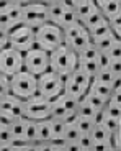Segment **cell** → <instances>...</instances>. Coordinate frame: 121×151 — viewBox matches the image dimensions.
Returning <instances> with one entry per match:
<instances>
[{
    "label": "cell",
    "mask_w": 121,
    "mask_h": 151,
    "mask_svg": "<svg viewBox=\"0 0 121 151\" xmlns=\"http://www.w3.org/2000/svg\"><path fill=\"white\" fill-rule=\"evenodd\" d=\"M103 20H105V17H103V13L102 12H100V8H97V10L95 12H92L90 15L88 17H85V18L82 20V25L85 28H87V30H90V28H93L95 25H98L100 22H103Z\"/></svg>",
    "instance_id": "cell-25"
},
{
    "label": "cell",
    "mask_w": 121,
    "mask_h": 151,
    "mask_svg": "<svg viewBox=\"0 0 121 151\" xmlns=\"http://www.w3.org/2000/svg\"><path fill=\"white\" fill-rule=\"evenodd\" d=\"M23 69L34 76L43 74L49 69V53L34 46L23 53Z\"/></svg>",
    "instance_id": "cell-8"
},
{
    "label": "cell",
    "mask_w": 121,
    "mask_h": 151,
    "mask_svg": "<svg viewBox=\"0 0 121 151\" xmlns=\"http://www.w3.org/2000/svg\"><path fill=\"white\" fill-rule=\"evenodd\" d=\"M116 86V84H115ZM111 84H105V82H100V81H95L92 79L90 81V86H88V92H92V94L98 95L100 99H103V100H108L111 95V92H113V87Z\"/></svg>",
    "instance_id": "cell-16"
},
{
    "label": "cell",
    "mask_w": 121,
    "mask_h": 151,
    "mask_svg": "<svg viewBox=\"0 0 121 151\" xmlns=\"http://www.w3.org/2000/svg\"><path fill=\"white\" fill-rule=\"evenodd\" d=\"M106 53H108L110 58H121V43H120V40H116V41L113 43V46H111Z\"/></svg>",
    "instance_id": "cell-37"
},
{
    "label": "cell",
    "mask_w": 121,
    "mask_h": 151,
    "mask_svg": "<svg viewBox=\"0 0 121 151\" xmlns=\"http://www.w3.org/2000/svg\"><path fill=\"white\" fill-rule=\"evenodd\" d=\"M48 22V5L43 2H30L21 5V23L36 30Z\"/></svg>",
    "instance_id": "cell-10"
},
{
    "label": "cell",
    "mask_w": 121,
    "mask_h": 151,
    "mask_svg": "<svg viewBox=\"0 0 121 151\" xmlns=\"http://www.w3.org/2000/svg\"><path fill=\"white\" fill-rule=\"evenodd\" d=\"M48 22H53L57 27L65 28L72 23L79 22V18H77L74 10H67V8L60 7V4H49L48 5Z\"/></svg>",
    "instance_id": "cell-13"
},
{
    "label": "cell",
    "mask_w": 121,
    "mask_h": 151,
    "mask_svg": "<svg viewBox=\"0 0 121 151\" xmlns=\"http://www.w3.org/2000/svg\"><path fill=\"white\" fill-rule=\"evenodd\" d=\"M92 145H93V141H92L90 135H88V133H80L79 140L75 141V150H79V151H92Z\"/></svg>",
    "instance_id": "cell-27"
},
{
    "label": "cell",
    "mask_w": 121,
    "mask_h": 151,
    "mask_svg": "<svg viewBox=\"0 0 121 151\" xmlns=\"http://www.w3.org/2000/svg\"><path fill=\"white\" fill-rule=\"evenodd\" d=\"M75 112H77V115H79V117H85V118H92V120H93V117H95V113H97V110H95L93 107L90 105V104L85 102L83 99H80L79 104H77Z\"/></svg>",
    "instance_id": "cell-26"
},
{
    "label": "cell",
    "mask_w": 121,
    "mask_h": 151,
    "mask_svg": "<svg viewBox=\"0 0 121 151\" xmlns=\"http://www.w3.org/2000/svg\"><path fill=\"white\" fill-rule=\"evenodd\" d=\"M46 4L49 5V4H59V0H46Z\"/></svg>",
    "instance_id": "cell-44"
},
{
    "label": "cell",
    "mask_w": 121,
    "mask_h": 151,
    "mask_svg": "<svg viewBox=\"0 0 121 151\" xmlns=\"http://www.w3.org/2000/svg\"><path fill=\"white\" fill-rule=\"evenodd\" d=\"M34 2H43V4H46V0H34Z\"/></svg>",
    "instance_id": "cell-48"
},
{
    "label": "cell",
    "mask_w": 121,
    "mask_h": 151,
    "mask_svg": "<svg viewBox=\"0 0 121 151\" xmlns=\"http://www.w3.org/2000/svg\"><path fill=\"white\" fill-rule=\"evenodd\" d=\"M92 77L88 74H85L83 71H80L79 68H75L74 71H70L67 76H64V94H67L69 97L80 100L83 97V94L88 91Z\"/></svg>",
    "instance_id": "cell-6"
},
{
    "label": "cell",
    "mask_w": 121,
    "mask_h": 151,
    "mask_svg": "<svg viewBox=\"0 0 121 151\" xmlns=\"http://www.w3.org/2000/svg\"><path fill=\"white\" fill-rule=\"evenodd\" d=\"M74 123H75V127L79 128L80 133H90V130H92L95 122L92 120V118H85V117H79V115H77Z\"/></svg>",
    "instance_id": "cell-29"
},
{
    "label": "cell",
    "mask_w": 121,
    "mask_h": 151,
    "mask_svg": "<svg viewBox=\"0 0 121 151\" xmlns=\"http://www.w3.org/2000/svg\"><path fill=\"white\" fill-rule=\"evenodd\" d=\"M108 23H110L111 31H113V33L120 38V35H121V15L113 17V18H108Z\"/></svg>",
    "instance_id": "cell-35"
},
{
    "label": "cell",
    "mask_w": 121,
    "mask_h": 151,
    "mask_svg": "<svg viewBox=\"0 0 121 151\" xmlns=\"http://www.w3.org/2000/svg\"><path fill=\"white\" fill-rule=\"evenodd\" d=\"M15 120V118H11L10 115H7V113L0 112V127H10V123Z\"/></svg>",
    "instance_id": "cell-40"
},
{
    "label": "cell",
    "mask_w": 121,
    "mask_h": 151,
    "mask_svg": "<svg viewBox=\"0 0 121 151\" xmlns=\"http://www.w3.org/2000/svg\"><path fill=\"white\" fill-rule=\"evenodd\" d=\"M5 46H8V30L0 27V49H4Z\"/></svg>",
    "instance_id": "cell-39"
},
{
    "label": "cell",
    "mask_w": 121,
    "mask_h": 151,
    "mask_svg": "<svg viewBox=\"0 0 121 151\" xmlns=\"http://www.w3.org/2000/svg\"><path fill=\"white\" fill-rule=\"evenodd\" d=\"M60 7L67 8V10H74L75 8V0H59Z\"/></svg>",
    "instance_id": "cell-41"
},
{
    "label": "cell",
    "mask_w": 121,
    "mask_h": 151,
    "mask_svg": "<svg viewBox=\"0 0 121 151\" xmlns=\"http://www.w3.org/2000/svg\"><path fill=\"white\" fill-rule=\"evenodd\" d=\"M93 2L97 4V7H98V8H102L103 5H105L106 2H110V0H93Z\"/></svg>",
    "instance_id": "cell-43"
},
{
    "label": "cell",
    "mask_w": 121,
    "mask_h": 151,
    "mask_svg": "<svg viewBox=\"0 0 121 151\" xmlns=\"http://www.w3.org/2000/svg\"><path fill=\"white\" fill-rule=\"evenodd\" d=\"M111 58L108 56V53H100L97 54V66H98V69H105L108 68V64H110Z\"/></svg>",
    "instance_id": "cell-36"
},
{
    "label": "cell",
    "mask_w": 121,
    "mask_h": 151,
    "mask_svg": "<svg viewBox=\"0 0 121 151\" xmlns=\"http://www.w3.org/2000/svg\"><path fill=\"white\" fill-rule=\"evenodd\" d=\"M11 138H13V136H11L8 127H0V146H2V150H7V146L11 141Z\"/></svg>",
    "instance_id": "cell-32"
},
{
    "label": "cell",
    "mask_w": 121,
    "mask_h": 151,
    "mask_svg": "<svg viewBox=\"0 0 121 151\" xmlns=\"http://www.w3.org/2000/svg\"><path fill=\"white\" fill-rule=\"evenodd\" d=\"M62 38H64V45L70 48L74 53H80L88 45H92L88 30L80 22H75L69 27L62 28Z\"/></svg>",
    "instance_id": "cell-4"
},
{
    "label": "cell",
    "mask_w": 121,
    "mask_h": 151,
    "mask_svg": "<svg viewBox=\"0 0 121 151\" xmlns=\"http://www.w3.org/2000/svg\"><path fill=\"white\" fill-rule=\"evenodd\" d=\"M8 46L20 53H25L28 49L34 48V30L26 25H16L8 31Z\"/></svg>",
    "instance_id": "cell-9"
},
{
    "label": "cell",
    "mask_w": 121,
    "mask_h": 151,
    "mask_svg": "<svg viewBox=\"0 0 121 151\" xmlns=\"http://www.w3.org/2000/svg\"><path fill=\"white\" fill-rule=\"evenodd\" d=\"M21 23V4H11L7 10L0 12V27L10 31Z\"/></svg>",
    "instance_id": "cell-14"
},
{
    "label": "cell",
    "mask_w": 121,
    "mask_h": 151,
    "mask_svg": "<svg viewBox=\"0 0 121 151\" xmlns=\"http://www.w3.org/2000/svg\"><path fill=\"white\" fill-rule=\"evenodd\" d=\"M10 94V77L0 72V99Z\"/></svg>",
    "instance_id": "cell-33"
},
{
    "label": "cell",
    "mask_w": 121,
    "mask_h": 151,
    "mask_svg": "<svg viewBox=\"0 0 121 151\" xmlns=\"http://www.w3.org/2000/svg\"><path fill=\"white\" fill-rule=\"evenodd\" d=\"M64 43L62 38V28L57 27L53 22H46L41 27L34 30V46L44 49L48 53H51L53 49L60 46Z\"/></svg>",
    "instance_id": "cell-1"
},
{
    "label": "cell",
    "mask_w": 121,
    "mask_h": 151,
    "mask_svg": "<svg viewBox=\"0 0 121 151\" xmlns=\"http://www.w3.org/2000/svg\"><path fill=\"white\" fill-rule=\"evenodd\" d=\"M92 79L100 81V82H105V84H111V86H115V84L120 82V79H118V77H115V74H113V72H111L108 68L98 69V71L95 72V76L92 77Z\"/></svg>",
    "instance_id": "cell-24"
},
{
    "label": "cell",
    "mask_w": 121,
    "mask_h": 151,
    "mask_svg": "<svg viewBox=\"0 0 121 151\" xmlns=\"http://www.w3.org/2000/svg\"><path fill=\"white\" fill-rule=\"evenodd\" d=\"M64 91V76L54 72L53 69H48L43 74L36 76V92L43 95L48 100L56 99Z\"/></svg>",
    "instance_id": "cell-2"
},
{
    "label": "cell",
    "mask_w": 121,
    "mask_h": 151,
    "mask_svg": "<svg viewBox=\"0 0 121 151\" xmlns=\"http://www.w3.org/2000/svg\"><path fill=\"white\" fill-rule=\"evenodd\" d=\"M111 145H113V150H121V130L111 133Z\"/></svg>",
    "instance_id": "cell-38"
},
{
    "label": "cell",
    "mask_w": 121,
    "mask_h": 151,
    "mask_svg": "<svg viewBox=\"0 0 121 151\" xmlns=\"http://www.w3.org/2000/svg\"><path fill=\"white\" fill-rule=\"evenodd\" d=\"M108 69L115 74V77L120 79V76H121V58H111L110 64H108Z\"/></svg>",
    "instance_id": "cell-34"
},
{
    "label": "cell",
    "mask_w": 121,
    "mask_h": 151,
    "mask_svg": "<svg viewBox=\"0 0 121 151\" xmlns=\"http://www.w3.org/2000/svg\"><path fill=\"white\" fill-rule=\"evenodd\" d=\"M25 138L30 143H34V140H36V122L34 120L26 118V133H25Z\"/></svg>",
    "instance_id": "cell-31"
},
{
    "label": "cell",
    "mask_w": 121,
    "mask_h": 151,
    "mask_svg": "<svg viewBox=\"0 0 121 151\" xmlns=\"http://www.w3.org/2000/svg\"><path fill=\"white\" fill-rule=\"evenodd\" d=\"M111 33V28H110V23H108V20H103V22H100L98 25H95L93 28H90L88 30V35H90V40L93 41V40H98V38L105 36V35Z\"/></svg>",
    "instance_id": "cell-23"
},
{
    "label": "cell",
    "mask_w": 121,
    "mask_h": 151,
    "mask_svg": "<svg viewBox=\"0 0 121 151\" xmlns=\"http://www.w3.org/2000/svg\"><path fill=\"white\" fill-rule=\"evenodd\" d=\"M80 2H87V0H75V5H77V4H80Z\"/></svg>",
    "instance_id": "cell-47"
},
{
    "label": "cell",
    "mask_w": 121,
    "mask_h": 151,
    "mask_svg": "<svg viewBox=\"0 0 121 151\" xmlns=\"http://www.w3.org/2000/svg\"><path fill=\"white\" fill-rule=\"evenodd\" d=\"M90 138L93 143H98V141H108L111 140V133L108 132V130L103 127L102 123H93V127H92L90 130Z\"/></svg>",
    "instance_id": "cell-19"
},
{
    "label": "cell",
    "mask_w": 121,
    "mask_h": 151,
    "mask_svg": "<svg viewBox=\"0 0 121 151\" xmlns=\"http://www.w3.org/2000/svg\"><path fill=\"white\" fill-rule=\"evenodd\" d=\"M49 109H51V100L44 99L38 92H34L31 97L23 100V117L34 122L49 118Z\"/></svg>",
    "instance_id": "cell-7"
},
{
    "label": "cell",
    "mask_w": 121,
    "mask_h": 151,
    "mask_svg": "<svg viewBox=\"0 0 121 151\" xmlns=\"http://www.w3.org/2000/svg\"><path fill=\"white\" fill-rule=\"evenodd\" d=\"M77 68L80 71H83L85 74H88L90 77H93L95 72L98 71L97 59H85V58H79V56H77Z\"/></svg>",
    "instance_id": "cell-22"
},
{
    "label": "cell",
    "mask_w": 121,
    "mask_h": 151,
    "mask_svg": "<svg viewBox=\"0 0 121 151\" xmlns=\"http://www.w3.org/2000/svg\"><path fill=\"white\" fill-rule=\"evenodd\" d=\"M0 112L10 115L11 118L23 117V100L13 94H7L0 99Z\"/></svg>",
    "instance_id": "cell-15"
},
{
    "label": "cell",
    "mask_w": 121,
    "mask_h": 151,
    "mask_svg": "<svg viewBox=\"0 0 121 151\" xmlns=\"http://www.w3.org/2000/svg\"><path fill=\"white\" fill-rule=\"evenodd\" d=\"M77 68V53L62 43L49 53V69L60 76H67Z\"/></svg>",
    "instance_id": "cell-3"
},
{
    "label": "cell",
    "mask_w": 121,
    "mask_h": 151,
    "mask_svg": "<svg viewBox=\"0 0 121 151\" xmlns=\"http://www.w3.org/2000/svg\"><path fill=\"white\" fill-rule=\"evenodd\" d=\"M49 123H51V133H53V138H59L62 136V132H64V120L60 118H49Z\"/></svg>",
    "instance_id": "cell-30"
},
{
    "label": "cell",
    "mask_w": 121,
    "mask_h": 151,
    "mask_svg": "<svg viewBox=\"0 0 121 151\" xmlns=\"http://www.w3.org/2000/svg\"><path fill=\"white\" fill-rule=\"evenodd\" d=\"M100 12L103 13V17H105L106 20L121 15V0H110V2H106V4L100 8Z\"/></svg>",
    "instance_id": "cell-21"
},
{
    "label": "cell",
    "mask_w": 121,
    "mask_h": 151,
    "mask_svg": "<svg viewBox=\"0 0 121 151\" xmlns=\"http://www.w3.org/2000/svg\"><path fill=\"white\" fill-rule=\"evenodd\" d=\"M30 2H34V0H21V5L23 4H30Z\"/></svg>",
    "instance_id": "cell-45"
},
{
    "label": "cell",
    "mask_w": 121,
    "mask_h": 151,
    "mask_svg": "<svg viewBox=\"0 0 121 151\" xmlns=\"http://www.w3.org/2000/svg\"><path fill=\"white\" fill-rule=\"evenodd\" d=\"M11 5V2L10 0H0V12H4V10H7L8 7Z\"/></svg>",
    "instance_id": "cell-42"
},
{
    "label": "cell",
    "mask_w": 121,
    "mask_h": 151,
    "mask_svg": "<svg viewBox=\"0 0 121 151\" xmlns=\"http://www.w3.org/2000/svg\"><path fill=\"white\" fill-rule=\"evenodd\" d=\"M77 104H79V100L69 97L67 94H64V92H62V94H59L56 99H53V100H51L49 118H60V120H64L69 113L75 112Z\"/></svg>",
    "instance_id": "cell-12"
},
{
    "label": "cell",
    "mask_w": 121,
    "mask_h": 151,
    "mask_svg": "<svg viewBox=\"0 0 121 151\" xmlns=\"http://www.w3.org/2000/svg\"><path fill=\"white\" fill-rule=\"evenodd\" d=\"M21 69H23V53L10 48V46H5L4 49H0V72L2 74L10 77Z\"/></svg>",
    "instance_id": "cell-11"
},
{
    "label": "cell",
    "mask_w": 121,
    "mask_h": 151,
    "mask_svg": "<svg viewBox=\"0 0 121 151\" xmlns=\"http://www.w3.org/2000/svg\"><path fill=\"white\" fill-rule=\"evenodd\" d=\"M11 4H21V0H10Z\"/></svg>",
    "instance_id": "cell-46"
},
{
    "label": "cell",
    "mask_w": 121,
    "mask_h": 151,
    "mask_svg": "<svg viewBox=\"0 0 121 151\" xmlns=\"http://www.w3.org/2000/svg\"><path fill=\"white\" fill-rule=\"evenodd\" d=\"M0 150H2V146H0Z\"/></svg>",
    "instance_id": "cell-49"
},
{
    "label": "cell",
    "mask_w": 121,
    "mask_h": 151,
    "mask_svg": "<svg viewBox=\"0 0 121 151\" xmlns=\"http://www.w3.org/2000/svg\"><path fill=\"white\" fill-rule=\"evenodd\" d=\"M34 92H36V76L34 74L21 69L13 76H10V94H13L21 100H26Z\"/></svg>",
    "instance_id": "cell-5"
},
{
    "label": "cell",
    "mask_w": 121,
    "mask_h": 151,
    "mask_svg": "<svg viewBox=\"0 0 121 151\" xmlns=\"http://www.w3.org/2000/svg\"><path fill=\"white\" fill-rule=\"evenodd\" d=\"M97 8L98 7H97V4H95L93 0H87V2H80V4H77L75 8H74V12H75L79 22H82L85 17H88L92 12H95Z\"/></svg>",
    "instance_id": "cell-20"
},
{
    "label": "cell",
    "mask_w": 121,
    "mask_h": 151,
    "mask_svg": "<svg viewBox=\"0 0 121 151\" xmlns=\"http://www.w3.org/2000/svg\"><path fill=\"white\" fill-rule=\"evenodd\" d=\"M82 99H83L87 104H90V105L93 107L95 110H100V109H103V107H105V100H103V99H100L98 95L92 94V92H88V91L83 94Z\"/></svg>",
    "instance_id": "cell-28"
},
{
    "label": "cell",
    "mask_w": 121,
    "mask_h": 151,
    "mask_svg": "<svg viewBox=\"0 0 121 151\" xmlns=\"http://www.w3.org/2000/svg\"><path fill=\"white\" fill-rule=\"evenodd\" d=\"M80 132L75 127V123H65L64 132H62V138L69 145V150H75V141L79 140Z\"/></svg>",
    "instance_id": "cell-17"
},
{
    "label": "cell",
    "mask_w": 121,
    "mask_h": 151,
    "mask_svg": "<svg viewBox=\"0 0 121 151\" xmlns=\"http://www.w3.org/2000/svg\"><path fill=\"white\" fill-rule=\"evenodd\" d=\"M116 40H120V38L111 31V33L105 35V36H102V38H98V40H93L92 45L97 48V51H100V53H106V51L113 46V43L116 41Z\"/></svg>",
    "instance_id": "cell-18"
}]
</instances>
